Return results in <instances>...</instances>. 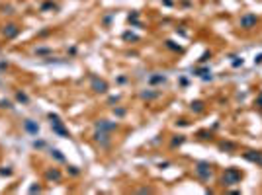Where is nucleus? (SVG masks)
<instances>
[{
    "mask_svg": "<svg viewBox=\"0 0 262 195\" xmlns=\"http://www.w3.org/2000/svg\"><path fill=\"white\" fill-rule=\"evenodd\" d=\"M241 178H243V174L237 168H227L225 174H223V183L225 185H235V183L241 182Z\"/></svg>",
    "mask_w": 262,
    "mask_h": 195,
    "instance_id": "nucleus-1",
    "label": "nucleus"
},
{
    "mask_svg": "<svg viewBox=\"0 0 262 195\" xmlns=\"http://www.w3.org/2000/svg\"><path fill=\"white\" fill-rule=\"evenodd\" d=\"M258 24V18L254 16V14H245V16H241V21H239V26L243 27V30H250V27H254Z\"/></svg>",
    "mask_w": 262,
    "mask_h": 195,
    "instance_id": "nucleus-2",
    "label": "nucleus"
},
{
    "mask_svg": "<svg viewBox=\"0 0 262 195\" xmlns=\"http://www.w3.org/2000/svg\"><path fill=\"white\" fill-rule=\"evenodd\" d=\"M196 172H198V176L201 179H209V178H211V166H209L207 162H198V164H196Z\"/></svg>",
    "mask_w": 262,
    "mask_h": 195,
    "instance_id": "nucleus-3",
    "label": "nucleus"
},
{
    "mask_svg": "<svg viewBox=\"0 0 262 195\" xmlns=\"http://www.w3.org/2000/svg\"><path fill=\"white\" fill-rule=\"evenodd\" d=\"M243 156L249 162H254L256 166H262V152H260V150H246Z\"/></svg>",
    "mask_w": 262,
    "mask_h": 195,
    "instance_id": "nucleus-4",
    "label": "nucleus"
},
{
    "mask_svg": "<svg viewBox=\"0 0 262 195\" xmlns=\"http://www.w3.org/2000/svg\"><path fill=\"white\" fill-rule=\"evenodd\" d=\"M92 90L98 92V94H104V92H108V84L104 80H100V78L92 76Z\"/></svg>",
    "mask_w": 262,
    "mask_h": 195,
    "instance_id": "nucleus-5",
    "label": "nucleus"
},
{
    "mask_svg": "<svg viewBox=\"0 0 262 195\" xmlns=\"http://www.w3.org/2000/svg\"><path fill=\"white\" fill-rule=\"evenodd\" d=\"M2 33H4L8 39H12V37H16V35L20 33V27H18V26H14V24H8V26H4Z\"/></svg>",
    "mask_w": 262,
    "mask_h": 195,
    "instance_id": "nucleus-6",
    "label": "nucleus"
},
{
    "mask_svg": "<svg viewBox=\"0 0 262 195\" xmlns=\"http://www.w3.org/2000/svg\"><path fill=\"white\" fill-rule=\"evenodd\" d=\"M96 141H98L104 148L110 146V135H108V133H96Z\"/></svg>",
    "mask_w": 262,
    "mask_h": 195,
    "instance_id": "nucleus-7",
    "label": "nucleus"
},
{
    "mask_svg": "<svg viewBox=\"0 0 262 195\" xmlns=\"http://www.w3.org/2000/svg\"><path fill=\"white\" fill-rule=\"evenodd\" d=\"M24 127H26V131H30L32 135H37L39 133V125H35L32 119H27L26 123H24Z\"/></svg>",
    "mask_w": 262,
    "mask_h": 195,
    "instance_id": "nucleus-8",
    "label": "nucleus"
},
{
    "mask_svg": "<svg viewBox=\"0 0 262 195\" xmlns=\"http://www.w3.org/2000/svg\"><path fill=\"white\" fill-rule=\"evenodd\" d=\"M166 82V76L164 74H155L149 78V84H164Z\"/></svg>",
    "mask_w": 262,
    "mask_h": 195,
    "instance_id": "nucleus-9",
    "label": "nucleus"
},
{
    "mask_svg": "<svg viewBox=\"0 0 262 195\" xmlns=\"http://www.w3.org/2000/svg\"><path fill=\"white\" fill-rule=\"evenodd\" d=\"M118 125L115 123H106V121H100V123H96V129H106V131H112V129H115Z\"/></svg>",
    "mask_w": 262,
    "mask_h": 195,
    "instance_id": "nucleus-10",
    "label": "nucleus"
},
{
    "mask_svg": "<svg viewBox=\"0 0 262 195\" xmlns=\"http://www.w3.org/2000/svg\"><path fill=\"white\" fill-rule=\"evenodd\" d=\"M16 100H18V102H22V104H27V102H30L24 92H18V94H16Z\"/></svg>",
    "mask_w": 262,
    "mask_h": 195,
    "instance_id": "nucleus-11",
    "label": "nucleus"
},
{
    "mask_svg": "<svg viewBox=\"0 0 262 195\" xmlns=\"http://www.w3.org/2000/svg\"><path fill=\"white\" fill-rule=\"evenodd\" d=\"M141 96H143L145 100H153V98H157V96H158V92H143Z\"/></svg>",
    "mask_w": 262,
    "mask_h": 195,
    "instance_id": "nucleus-12",
    "label": "nucleus"
},
{
    "mask_svg": "<svg viewBox=\"0 0 262 195\" xmlns=\"http://www.w3.org/2000/svg\"><path fill=\"white\" fill-rule=\"evenodd\" d=\"M219 148H221V150H233V148H235V144H231V142H221Z\"/></svg>",
    "mask_w": 262,
    "mask_h": 195,
    "instance_id": "nucleus-13",
    "label": "nucleus"
},
{
    "mask_svg": "<svg viewBox=\"0 0 262 195\" xmlns=\"http://www.w3.org/2000/svg\"><path fill=\"white\" fill-rule=\"evenodd\" d=\"M192 109L194 111H201L203 109V104L201 102H192Z\"/></svg>",
    "mask_w": 262,
    "mask_h": 195,
    "instance_id": "nucleus-14",
    "label": "nucleus"
},
{
    "mask_svg": "<svg viewBox=\"0 0 262 195\" xmlns=\"http://www.w3.org/2000/svg\"><path fill=\"white\" fill-rule=\"evenodd\" d=\"M51 156H55L59 162H65V156H63V154H59V150H51Z\"/></svg>",
    "mask_w": 262,
    "mask_h": 195,
    "instance_id": "nucleus-15",
    "label": "nucleus"
},
{
    "mask_svg": "<svg viewBox=\"0 0 262 195\" xmlns=\"http://www.w3.org/2000/svg\"><path fill=\"white\" fill-rule=\"evenodd\" d=\"M47 178L55 179V182H59V179H61V174H59V172H49V174H47Z\"/></svg>",
    "mask_w": 262,
    "mask_h": 195,
    "instance_id": "nucleus-16",
    "label": "nucleus"
},
{
    "mask_svg": "<svg viewBox=\"0 0 262 195\" xmlns=\"http://www.w3.org/2000/svg\"><path fill=\"white\" fill-rule=\"evenodd\" d=\"M41 10H57V6L53 2H45V4L41 6Z\"/></svg>",
    "mask_w": 262,
    "mask_h": 195,
    "instance_id": "nucleus-17",
    "label": "nucleus"
},
{
    "mask_svg": "<svg viewBox=\"0 0 262 195\" xmlns=\"http://www.w3.org/2000/svg\"><path fill=\"white\" fill-rule=\"evenodd\" d=\"M123 39H127V41H129V39H131V41H137L139 37H137V35H133V33H129V31H127V33H123Z\"/></svg>",
    "mask_w": 262,
    "mask_h": 195,
    "instance_id": "nucleus-18",
    "label": "nucleus"
},
{
    "mask_svg": "<svg viewBox=\"0 0 262 195\" xmlns=\"http://www.w3.org/2000/svg\"><path fill=\"white\" fill-rule=\"evenodd\" d=\"M166 47H170V49H174V51H180V47L178 45H174L172 41H166Z\"/></svg>",
    "mask_w": 262,
    "mask_h": 195,
    "instance_id": "nucleus-19",
    "label": "nucleus"
},
{
    "mask_svg": "<svg viewBox=\"0 0 262 195\" xmlns=\"http://www.w3.org/2000/svg\"><path fill=\"white\" fill-rule=\"evenodd\" d=\"M209 57H211V53H209V51H206V53L201 55V59H200V61H201V63H206V61L209 59Z\"/></svg>",
    "mask_w": 262,
    "mask_h": 195,
    "instance_id": "nucleus-20",
    "label": "nucleus"
},
{
    "mask_svg": "<svg viewBox=\"0 0 262 195\" xmlns=\"http://www.w3.org/2000/svg\"><path fill=\"white\" fill-rule=\"evenodd\" d=\"M182 142H184V137H180V139H174V141H172V146H176V144H182Z\"/></svg>",
    "mask_w": 262,
    "mask_h": 195,
    "instance_id": "nucleus-21",
    "label": "nucleus"
},
{
    "mask_svg": "<svg viewBox=\"0 0 262 195\" xmlns=\"http://www.w3.org/2000/svg\"><path fill=\"white\" fill-rule=\"evenodd\" d=\"M200 139H209V133L207 131H200Z\"/></svg>",
    "mask_w": 262,
    "mask_h": 195,
    "instance_id": "nucleus-22",
    "label": "nucleus"
},
{
    "mask_svg": "<svg viewBox=\"0 0 262 195\" xmlns=\"http://www.w3.org/2000/svg\"><path fill=\"white\" fill-rule=\"evenodd\" d=\"M69 168H70V174H72V176H76V174H78V170L75 168V166H69Z\"/></svg>",
    "mask_w": 262,
    "mask_h": 195,
    "instance_id": "nucleus-23",
    "label": "nucleus"
},
{
    "mask_svg": "<svg viewBox=\"0 0 262 195\" xmlns=\"http://www.w3.org/2000/svg\"><path fill=\"white\" fill-rule=\"evenodd\" d=\"M115 113H118L119 117H121V115H125V109H115Z\"/></svg>",
    "mask_w": 262,
    "mask_h": 195,
    "instance_id": "nucleus-24",
    "label": "nucleus"
},
{
    "mask_svg": "<svg viewBox=\"0 0 262 195\" xmlns=\"http://www.w3.org/2000/svg\"><path fill=\"white\" fill-rule=\"evenodd\" d=\"M254 63H262V55H258L256 59H254Z\"/></svg>",
    "mask_w": 262,
    "mask_h": 195,
    "instance_id": "nucleus-25",
    "label": "nucleus"
},
{
    "mask_svg": "<svg viewBox=\"0 0 262 195\" xmlns=\"http://www.w3.org/2000/svg\"><path fill=\"white\" fill-rule=\"evenodd\" d=\"M256 104H258V105L262 107V94H260V98H258V102H256Z\"/></svg>",
    "mask_w": 262,
    "mask_h": 195,
    "instance_id": "nucleus-26",
    "label": "nucleus"
}]
</instances>
